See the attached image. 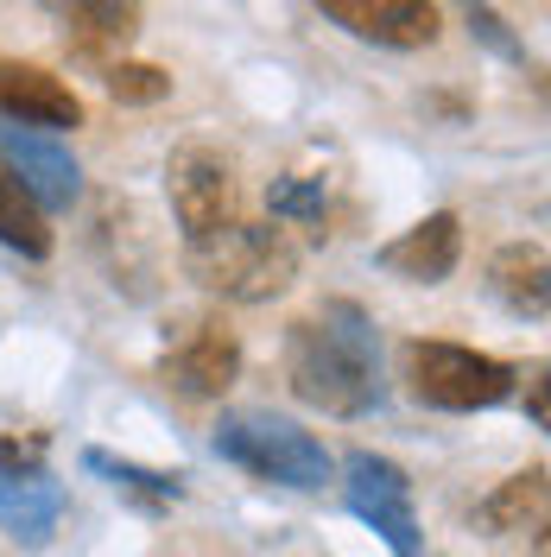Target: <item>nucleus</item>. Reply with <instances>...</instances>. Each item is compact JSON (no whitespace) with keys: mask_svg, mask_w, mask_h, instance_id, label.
Masks as SVG:
<instances>
[{"mask_svg":"<svg viewBox=\"0 0 551 557\" xmlns=\"http://www.w3.org/2000/svg\"><path fill=\"white\" fill-rule=\"evenodd\" d=\"M285 381L292 393L330 418H362L380 406V348L362 305L330 298L317 317L285 336Z\"/></svg>","mask_w":551,"mask_h":557,"instance_id":"f257e3e1","label":"nucleus"},{"mask_svg":"<svg viewBox=\"0 0 551 557\" xmlns=\"http://www.w3.org/2000/svg\"><path fill=\"white\" fill-rule=\"evenodd\" d=\"M184 267L216 298L267 305L298 278V247L279 228H267V222H229V228H216L204 242H184Z\"/></svg>","mask_w":551,"mask_h":557,"instance_id":"f03ea898","label":"nucleus"},{"mask_svg":"<svg viewBox=\"0 0 551 557\" xmlns=\"http://www.w3.org/2000/svg\"><path fill=\"white\" fill-rule=\"evenodd\" d=\"M216 456L247 469V475H260V482H279V487H323L336 475L330 450L310 431H298L292 418H273V412H222Z\"/></svg>","mask_w":551,"mask_h":557,"instance_id":"7ed1b4c3","label":"nucleus"},{"mask_svg":"<svg viewBox=\"0 0 551 557\" xmlns=\"http://www.w3.org/2000/svg\"><path fill=\"white\" fill-rule=\"evenodd\" d=\"M406 368H413V393L425 406H438V412H488V406H501L514 393V368L507 361L463 343H413Z\"/></svg>","mask_w":551,"mask_h":557,"instance_id":"20e7f679","label":"nucleus"},{"mask_svg":"<svg viewBox=\"0 0 551 557\" xmlns=\"http://www.w3.org/2000/svg\"><path fill=\"white\" fill-rule=\"evenodd\" d=\"M166 190H172V215L184 242H204L216 228L242 222V184L216 146H177L172 165H166Z\"/></svg>","mask_w":551,"mask_h":557,"instance_id":"39448f33","label":"nucleus"},{"mask_svg":"<svg viewBox=\"0 0 551 557\" xmlns=\"http://www.w3.org/2000/svg\"><path fill=\"white\" fill-rule=\"evenodd\" d=\"M343 475H348L343 487H348L355 520L375 525L393 557H418V520H413V482H406V469H400V462H387V456L355 450L343 462Z\"/></svg>","mask_w":551,"mask_h":557,"instance_id":"423d86ee","label":"nucleus"},{"mask_svg":"<svg viewBox=\"0 0 551 557\" xmlns=\"http://www.w3.org/2000/svg\"><path fill=\"white\" fill-rule=\"evenodd\" d=\"M159 374H166L177 393H191V399H222V393L235 386V374H242V343H235L229 323H216V317H191V323L172 336L166 361H159Z\"/></svg>","mask_w":551,"mask_h":557,"instance_id":"0eeeda50","label":"nucleus"},{"mask_svg":"<svg viewBox=\"0 0 551 557\" xmlns=\"http://www.w3.org/2000/svg\"><path fill=\"white\" fill-rule=\"evenodd\" d=\"M0 172L13 177L38 209H70L76 190H83V172H76L64 139L33 134V127H7V121H0Z\"/></svg>","mask_w":551,"mask_h":557,"instance_id":"6e6552de","label":"nucleus"},{"mask_svg":"<svg viewBox=\"0 0 551 557\" xmlns=\"http://www.w3.org/2000/svg\"><path fill=\"white\" fill-rule=\"evenodd\" d=\"M330 26L387 51H418L438 38V0H310Z\"/></svg>","mask_w":551,"mask_h":557,"instance_id":"1a4fd4ad","label":"nucleus"},{"mask_svg":"<svg viewBox=\"0 0 551 557\" xmlns=\"http://www.w3.org/2000/svg\"><path fill=\"white\" fill-rule=\"evenodd\" d=\"M0 121L7 127H83V96L45 64L0 58Z\"/></svg>","mask_w":551,"mask_h":557,"instance_id":"9d476101","label":"nucleus"},{"mask_svg":"<svg viewBox=\"0 0 551 557\" xmlns=\"http://www.w3.org/2000/svg\"><path fill=\"white\" fill-rule=\"evenodd\" d=\"M456 260H463V222L438 209V215H425L418 228H406L400 242L380 247V267L400 278H413V285H444L456 273Z\"/></svg>","mask_w":551,"mask_h":557,"instance_id":"9b49d317","label":"nucleus"},{"mask_svg":"<svg viewBox=\"0 0 551 557\" xmlns=\"http://www.w3.org/2000/svg\"><path fill=\"white\" fill-rule=\"evenodd\" d=\"M38 7L64 26V38L83 58L121 51L139 33V13H146V0H38Z\"/></svg>","mask_w":551,"mask_h":557,"instance_id":"f8f14e48","label":"nucleus"},{"mask_svg":"<svg viewBox=\"0 0 551 557\" xmlns=\"http://www.w3.org/2000/svg\"><path fill=\"white\" fill-rule=\"evenodd\" d=\"M64 520V487L51 482V469L38 475H0V532L20 545H45Z\"/></svg>","mask_w":551,"mask_h":557,"instance_id":"ddd939ff","label":"nucleus"},{"mask_svg":"<svg viewBox=\"0 0 551 557\" xmlns=\"http://www.w3.org/2000/svg\"><path fill=\"white\" fill-rule=\"evenodd\" d=\"M488 278H494V298L507 305L514 317H546L551 305V267H546V247H501L494 253V267H488Z\"/></svg>","mask_w":551,"mask_h":557,"instance_id":"4468645a","label":"nucleus"},{"mask_svg":"<svg viewBox=\"0 0 551 557\" xmlns=\"http://www.w3.org/2000/svg\"><path fill=\"white\" fill-rule=\"evenodd\" d=\"M551 475H546V462H532L526 475H514V482H501L494 494L482 500V525L488 532H546V500H551Z\"/></svg>","mask_w":551,"mask_h":557,"instance_id":"2eb2a0df","label":"nucleus"},{"mask_svg":"<svg viewBox=\"0 0 551 557\" xmlns=\"http://www.w3.org/2000/svg\"><path fill=\"white\" fill-rule=\"evenodd\" d=\"M0 242L13 247V253H26V260H45L51 253V228H45V209L13 184V177L0 172Z\"/></svg>","mask_w":551,"mask_h":557,"instance_id":"dca6fc26","label":"nucleus"},{"mask_svg":"<svg viewBox=\"0 0 551 557\" xmlns=\"http://www.w3.org/2000/svg\"><path fill=\"white\" fill-rule=\"evenodd\" d=\"M83 462H89L96 475H108L114 487H127L134 500H146V507H166V500H177V475H159V469L121 462V456H108V450H83Z\"/></svg>","mask_w":551,"mask_h":557,"instance_id":"f3484780","label":"nucleus"},{"mask_svg":"<svg viewBox=\"0 0 551 557\" xmlns=\"http://www.w3.org/2000/svg\"><path fill=\"white\" fill-rule=\"evenodd\" d=\"M102 83H108L114 102H134V108H152V102L172 96V76L159 64H134V58H114V64L102 70Z\"/></svg>","mask_w":551,"mask_h":557,"instance_id":"a211bd4d","label":"nucleus"},{"mask_svg":"<svg viewBox=\"0 0 551 557\" xmlns=\"http://www.w3.org/2000/svg\"><path fill=\"white\" fill-rule=\"evenodd\" d=\"M323 177H273L267 184V209L279 222H323Z\"/></svg>","mask_w":551,"mask_h":557,"instance_id":"6ab92c4d","label":"nucleus"},{"mask_svg":"<svg viewBox=\"0 0 551 557\" xmlns=\"http://www.w3.org/2000/svg\"><path fill=\"white\" fill-rule=\"evenodd\" d=\"M456 13L469 20V33L482 38L494 58H507V64H526V45H519V38L507 33V20H501V13H494L488 0H456Z\"/></svg>","mask_w":551,"mask_h":557,"instance_id":"aec40b11","label":"nucleus"},{"mask_svg":"<svg viewBox=\"0 0 551 557\" xmlns=\"http://www.w3.org/2000/svg\"><path fill=\"white\" fill-rule=\"evenodd\" d=\"M45 469V437H0V475H38Z\"/></svg>","mask_w":551,"mask_h":557,"instance_id":"412c9836","label":"nucleus"},{"mask_svg":"<svg viewBox=\"0 0 551 557\" xmlns=\"http://www.w3.org/2000/svg\"><path fill=\"white\" fill-rule=\"evenodd\" d=\"M532 424H546V368L532 374Z\"/></svg>","mask_w":551,"mask_h":557,"instance_id":"4be33fe9","label":"nucleus"}]
</instances>
